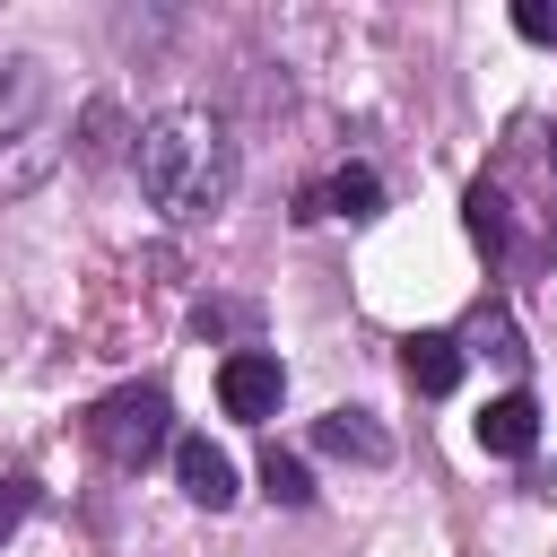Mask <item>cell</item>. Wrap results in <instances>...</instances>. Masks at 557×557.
Masks as SVG:
<instances>
[{
	"label": "cell",
	"instance_id": "obj_8",
	"mask_svg": "<svg viewBox=\"0 0 557 557\" xmlns=\"http://www.w3.org/2000/svg\"><path fill=\"white\" fill-rule=\"evenodd\" d=\"M44 87H52V78H44V61H17V52L0 61V148L35 131V113H44Z\"/></svg>",
	"mask_w": 557,
	"mask_h": 557
},
{
	"label": "cell",
	"instance_id": "obj_12",
	"mask_svg": "<svg viewBox=\"0 0 557 557\" xmlns=\"http://www.w3.org/2000/svg\"><path fill=\"white\" fill-rule=\"evenodd\" d=\"M44 165H52V139H9L0 148V191H26V183H44Z\"/></svg>",
	"mask_w": 557,
	"mask_h": 557
},
{
	"label": "cell",
	"instance_id": "obj_15",
	"mask_svg": "<svg viewBox=\"0 0 557 557\" xmlns=\"http://www.w3.org/2000/svg\"><path fill=\"white\" fill-rule=\"evenodd\" d=\"M548 174H557V157H548Z\"/></svg>",
	"mask_w": 557,
	"mask_h": 557
},
{
	"label": "cell",
	"instance_id": "obj_5",
	"mask_svg": "<svg viewBox=\"0 0 557 557\" xmlns=\"http://www.w3.org/2000/svg\"><path fill=\"white\" fill-rule=\"evenodd\" d=\"M479 444H487L496 461H522V453L540 444V400H531V392H496V400L479 409Z\"/></svg>",
	"mask_w": 557,
	"mask_h": 557
},
{
	"label": "cell",
	"instance_id": "obj_7",
	"mask_svg": "<svg viewBox=\"0 0 557 557\" xmlns=\"http://www.w3.org/2000/svg\"><path fill=\"white\" fill-rule=\"evenodd\" d=\"M400 374H409L426 400H444V392L461 383V339H453V331H409V339H400Z\"/></svg>",
	"mask_w": 557,
	"mask_h": 557
},
{
	"label": "cell",
	"instance_id": "obj_10",
	"mask_svg": "<svg viewBox=\"0 0 557 557\" xmlns=\"http://www.w3.org/2000/svg\"><path fill=\"white\" fill-rule=\"evenodd\" d=\"M461 226H470V244H479L487 261H505L513 218H505V191H496V183H470V191H461Z\"/></svg>",
	"mask_w": 557,
	"mask_h": 557
},
{
	"label": "cell",
	"instance_id": "obj_13",
	"mask_svg": "<svg viewBox=\"0 0 557 557\" xmlns=\"http://www.w3.org/2000/svg\"><path fill=\"white\" fill-rule=\"evenodd\" d=\"M35 513V479H0V548H9V531Z\"/></svg>",
	"mask_w": 557,
	"mask_h": 557
},
{
	"label": "cell",
	"instance_id": "obj_4",
	"mask_svg": "<svg viewBox=\"0 0 557 557\" xmlns=\"http://www.w3.org/2000/svg\"><path fill=\"white\" fill-rule=\"evenodd\" d=\"M174 479H183V496L191 505H209V513H226L244 487H235V461L209 444V435H174Z\"/></svg>",
	"mask_w": 557,
	"mask_h": 557
},
{
	"label": "cell",
	"instance_id": "obj_11",
	"mask_svg": "<svg viewBox=\"0 0 557 557\" xmlns=\"http://www.w3.org/2000/svg\"><path fill=\"white\" fill-rule=\"evenodd\" d=\"M261 496H270V505H287V513H296V505H313V479H305V461H296L287 444H270V453H261Z\"/></svg>",
	"mask_w": 557,
	"mask_h": 557
},
{
	"label": "cell",
	"instance_id": "obj_1",
	"mask_svg": "<svg viewBox=\"0 0 557 557\" xmlns=\"http://www.w3.org/2000/svg\"><path fill=\"white\" fill-rule=\"evenodd\" d=\"M131 165H139V200H148L157 218H174V226L218 218V209L235 200V183H244V157H235V139H226V122L200 113V104L157 113V122L139 131Z\"/></svg>",
	"mask_w": 557,
	"mask_h": 557
},
{
	"label": "cell",
	"instance_id": "obj_9",
	"mask_svg": "<svg viewBox=\"0 0 557 557\" xmlns=\"http://www.w3.org/2000/svg\"><path fill=\"white\" fill-rule=\"evenodd\" d=\"M313 200H322V218H383V183H374V165H339L331 183H313Z\"/></svg>",
	"mask_w": 557,
	"mask_h": 557
},
{
	"label": "cell",
	"instance_id": "obj_3",
	"mask_svg": "<svg viewBox=\"0 0 557 557\" xmlns=\"http://www.w3.org/2000/svg\"><path fill=\"white\" fill-rule=\"evenodd\" d=\"M218 400H226V418L261 426V418H278V400H287V366H278L270 348H235V357L218 366Z\"/></svg>",
	"mask_w": 557,
	"mask_h": 557
},
{
	"label": "cell",
	"instance_id": "obj_14",
	"mask_svg": "<svg viewBox=\"0 0 557 557\" xmlns=\"http://www.w3.org/2000/svg\"><path fill=\"white\" fill-rule=\"evenodd\" d=\"M513 26L531 44H557V0H513Z\"/></svg>",
	"mask_w": 557,
	"mask_h": 557
},
{
	"label": "cell",
	"instance_id": "obj_2",
	"mask_svg": "<svg viewBox=\"0 0 557 557\" xmlns=\"http://www.w3.org/2000/svg\"><path fill=\"white\" fill-rule=\"evenodd\" d=\"M87 444L113 461V470H148L165 444H174V400L165 383H122L87 409Z\"/></svg>",
	"mask_w": 557,
	"mask_h": 557
},
{
	"label": "cell",
	"instance_id": "obj_6",
	"mask_svg": "<svg viewBox=\"0 0 557 557\" xmlns=\"http://www.w3.org/2000/svg\"><path fill=\"white\" fill-rule=\"evenodd\" d=\"M313 444H322L331 461H366V470L392 461V435L374 426V409H331V418H313Z\"/></svg>",
	"mask_w": 557,
	"mask_h": 557
}]
</instances>
